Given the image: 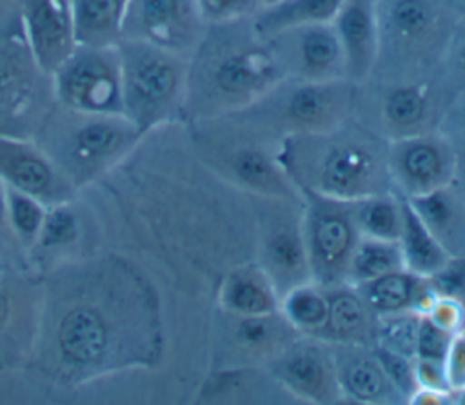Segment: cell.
Wrapping results in <instances>:
<instances>
[{"instance_id": "30", "label": "cell", "mask_w": 465, "mask_h": 405, "mask_svg": "<svg viewBox=\"0 0 465 405\" xmlns=\"http://www.w3.org/2000/svg\"><path fill=\"white\" fill-rule=\"evenodd\" d=\"M76 45L116 47L122 40L127 0H71Z\"/></svg>"}, {"instance_id": "49", "label": "cell", "mask_w": 465, "mask_h": 405, "mask_svg": "<svg viewBox=\"0 0 465 405\" xmlns=\"http://www.w3.org/2000/svg\"><path fill=\"white\" fill-rule=\"evenodd\" d=\"M409 403L414 405H443L452 403V392H441L432 389H416V392L411 396Z\"/></svg>"}, {"instance_id": "47", "label": "cell", "mask_w": 465, "mask_h": 405, "mask_svg": "<svg viewBox=\"0 0 465 405\" xmlns=\"http://www.w3.org/2000/svg\"><path fill=\"white\" fill-rule=\"evenodd\" d=\"M447 378L452 390L465 387V325L454 334L447 360Z\"/></svg>"}, {"instance_id": "50", "label": "cell", "mask_w": 465, "mask_h": 405, "mask_svg": "<svg viewBox=\"0 0 465 405\" xmlns=\"http://www.w3.org/2000/svg\"><path fill=\"white\" fill-rule=\"evenodd\" d=\"M456 147V178L454 183L465 193V142L454 143Z\"/></svg>"}, {"instance_id": "14", "label": "cell", "mask_w": 465, "mask_h": 405, "mask_svg": "<svg viewBox=\"0 0 465 405\" xmlns=\"http://www.w3.org/2000/svg\"><path fill=\"white\" fill-rule=\"evenodd\" d=\"M42 309V274L27 262H0V374L29 367Z\"/></svg>"}, {"instance_id": "43", "label": "cell", "mask_w": 465, "mask_h": 405, "mask_svg": "<svg viewBox=\"0 0 465 405\" xmlns=\"http://www.w3.org/2000/svg\"><path fill=\"white\" fill-rule=\"evenodd\" d=\"M430 321L443 327L445 331L458 332L465 325V305L445 296H436L429 309L423 312Z\"/></svg>"}, {"instance_id": "19", "label": "cell", "mask_w": 465, "mask_h": 405, "mask_svg": "<svg viewBox=\"0 0 465 405\" xmlns=\"http://www.w3.org/2000/svg\"><path fill=\"white\" fill-rule=\"evenodd\" d=\"M194 0H127L122 40H140L189 56L205 33Z\"/></svg>"}, {"instance_id": "21", "label": "cell", "mask_w": 465, "mask_h": 405, "mask_svg": "<svg viewBox=\"0 0 465 405\" xmlns=\"http://www.w3.org/2000/svg\"><path fill=\"white\" fill-rule=\"evenodd\" d=\"M0 182L42 202L45 207L69 202L80 191L29 138L0 136Z\"/></svg>"}, {"instance_id": "51", "label": "cell", "mask_w": 465, "mask_h": 405, "mask_svg": "<svg viewBox=\"0 0 465 405\" xmlns=\"http://www.w3.org/2000/svg\"><path fill=\"white\" fill-rule=\"evenodd\" d=\"M276 2H280V0H254V4H256L258 9L267 7V5H272V4H276ZM258 9H256V11H258Z\"/></svg>"}, {"instance_id": "38", "label": "cell", "mask_w": 465, "mask_h": 405, "mask_svg": "<svg viewBox=\"0 0 465 405\" xmlns=\"http://www.w3.org/2000/svg\"><path fill=\"white\" fill-rule=\"evenodd\" d=\"M374 347V352L387 374V378L391 380L392 387L398 390V394L401 396L403 403H409L411 396L416 392L418 389V380H416V369H414V358L411 356H403L381 347Z\"/></svg>"}, {"instance_id": "20", "label": "cell", "mask_w": 465, "mask_h": 405, "mask_svg": "<svg viewBox=\"0 0 465 405\" xmlns=\"http://www.w3.org/2000/svg\"><path fill=\"white\" fill-rule=\"evenodd\" d=\"M283 78L303 82L347 80L345 58L329 24H311L267 38Z\"/></svg>"}, {"instance_id": "25", "label": "cell", "mask_w": 465, "mask_h": 405, "mask_svg": "<svg viewBox=\"0 0 465 405\" xmlns=\"http://www.w3.org/2000/svg\"><path fill=\"white\" fill-rule=\"evenodd\" d=\"M222 320L225 321V349H229L234 358V361L227 367H263L287 343L300 336L280 314V311L258 316H232L222 312Z\"/></svg>"}, {"instance_id": "15", "label": "cell", "mask_w": 465, "mask_h": 405, "mask_svg": "<svg viewBox=\"0 0 465 405\" xmlns=\"http://www.w3.org/2000/svg\"><path fill=\"white\" fill-rule=\"evenodd\" d=\"M54 102L85 113H122V71L116 47L76 45L51 74Z\"/></svg>"}, {"instance_id": "7", "label": "cell", "mask_w": 465, "mask_h": 405, "mask_svg": "<svg viewBox=\"0 0 465 405\" xmlns=\"http://www.w3.org/2000/svg\"><path fill=\"white\" fill-rule=\"evenodd\" d=\"M376 9L380 38L372 78H421L443 71L460 15L454 0H376Z\"/></svg>"}, {"instance_id": "27", "label": "cell", "mask_w": 465, "mask_h": 405, "mask_svg": "<svg viewBox=\"0 0 465 405\" xmlns=\"http://www.w3.org/2000/svg\"><path fill=\"white\" fill-rule=\"evenodd\" d=\"M329 311L323 329L314 336L327 343L374 345L378 316L351 283L325 287Z\"/></svg>"}, {"instance_id": "37", "label": "cell", "mask_w": 465, "mask_h": 405, "mask_svg": "<svg viewBox=\"0 0 465 405\" xmlns=\"http://www.w3.org/2000/svg\"><path fill=\"white\" fill-rule=\"evenodd\" d=\"M420 316L421 314H418L414 311H403V312L378 316L374 345L414 358Z\"/></svg>"}, {"instance_id": "8", "label": "cell", "mask_w": 465, "mask_h": 405, "mask_svg": "<svg viewBox=\"0 0 465 405\" xmlns=\"http://www.w3.org/2000/svg\"><path fill=\"white\" fill-rule=\"evenodd\" d=\"M116 49L124 116L143 134L185 123L187 56L140 40H120Z\"/></svg>"}, {"instance_id": "46", "label": "cell", "mask_w": 465, "mask_h": 405, "mask_svg": "<svg viewBox=\"0 0 465 405\" xmlns=\"http://www.w3.org/2000/svg\"><path fill=\"white\" fill-rule=\"evenodd\" d=\"M0 262H27L25 251L13 236L7 222L5 209V187L0 182ZM29 263V262H27Z\"/></svg>"}, {"instance_id": "11", "label": "cell", "mask_w": 465, "mask_h": 405, "mask_svg": "<svg viewBox=\"0 0 465 405\" xmlns=\"http://www.w3.org/2000/svg\"><path fill=\"white\" fill-rule=\"evenodd\" d=\"M302 234L311 280L322 287L347 283V269L360 232L352 203L302 191Z\"/></svg>"}, {"instance_id": "12", "label": "cell", "mask_w": 465, "mask_h": 405, "mask_svg": "<svg viewBox=\"0 0 465 405\" xmlns=\"http://www.w3.org/2000/svg\"><path fill=\"white\" fill-rule=\"evenodd\" d=\"M53 104L51 74L35 62L24 36H0V136L33 140Z\"/></svg>"}, {"instance_id": "2", "label": "cell", "mask_w": 465, "mask_h": 405, "mask_svg": "<svg viewBox=\"0 0 465 405\" xmlns=\"http://www.w3.org/2000/svg\"><path fill=\"white\" fill-rule=\"evenodd\" d=\"M227 185L194 154L185 123L142 136L131 154L82 191L98 211L105 238L113 234L147 256L180 289L218 280L234 265L231 223L218 214Z\"/></svg>"}, {"instance_id": "9", "label": "cell", "mask_w": 465, "mask_h": 405, "mask_svg": "<svg viewBox=\"0 0 465 405\" xmlns=\"http://www.w3.org/2000/svg\"><path fill=\"white\" fill-rule=\"evenodd\" d=\"M456 91L443 71L421 78H367L356 84L352 118L383 138L436 131Z\"/></svg>"}, {"instance_id": "23", "label": "cell", "mask_w": 465, "mask_h": 405, "mask_svg": "<svg viewBox=\"0 0 465 405\" xmlns=\"http://www.w3.org/2000/svg\"><path fill=\"white\" fill-rule=\"evenodd\" d=\"M343 401L363 405L403 403L387 378L372 345L329 343Z\"/></svg>"}, {"instance_id": "17", "label": "cell", "mask_w": 465, "mask_h": 405, "mask_svg": "<svg viewBox=\"0 0 465 405\" xmlns=\"http://www.w3.org/2000/svg\"><path fill=\"white\" fill-rule=\"evenodd\" d=\"M391 187L403 200L454 183L456 147L440 131L387 142Z\"/></svg>"}, {"instance_id": "3", "label": "cell", "mask_w": 465, "mask_h": 405, "mask_svg": "<svg viewBox=\"0 0 465 405\" xmlns=\"http://www.w3.org/2000/svg\"><path fill=\"white\" fill-rule=\"evenodd\" d=\"M282 80L271 45L251 16L207 25L187 56L185 123L240 113Z\"/></svg>"}, {"instance_id": "13", "label": "cell", "mask_w": 465, "mask_h": 405, "mask_svg": "<svg viewBox=\"0 0 465 405\" xmlns=\"http://www.w3.org/2000/svg\"><path fill=\"white\" fill-rule=\"evenodd\" d=\"M252 202L256 203L252 260L282 296L311 282L302 234V202L276 198H252Z\"/></svg>"}, {"instance_id": "16", "label": "cell", "mask_w": 465, "mask_h": 405, "mask_svg": "<svg viewBox=\"0 0 465 405\" xmlns=\"http://www.w3.org/2000/svg\"><path fill=\"white\" fill-rule=\"evenodd\" d=\"M105 242V229L94 205L85 194L51 205L45 211L42 229L27 251L29 265L40 274L93 252Z\"/></svg>"}, {"instance_id": "28", "label": "cell", "mask_w": 465, "mask_h": 405, "mask_svg": "<svg viewBox=\"0 0 465 405\" xmlns=\"http://www.w3.org/2000/svg\"><path fill=\"white\" fill-rule=\"evenodd\" d=\"M407 202L449 256L465 254V193L456 183Z\"/></svg>"}, {"instance_id": "52", "label": "cell", "mask_w": 465, "mask_h": 405, "mask_svg": "<svg viewBox=\"0 0 465 405\" xmlns=\"http://www.w3.org/2000/svg\"><path fill=\"white\" fill-rule=\"evenodd\" d=\"M458 5H461V7H465V0H454Z\"/></svg>"}, {"instance_id": "41", "label": "cell", "mask_w": 465, "mask_h": 405, "mask_svg": "<svg viewBox=\"0 0 465 405\" xmlns=\"http://www.w3.org/2000/svg\"><path fill=\"white\" fill-rule=\"evenodd\" d=\"M456 332L445 331L443 327L436 325L430 321L427 316H420V325H418V336H416V354L414 358H423V360H436V361H445L450 343L454 340Z\"/></svg>"}, {"instance_id": "31", "label": "cell", "mask_w": 465, "mask_h": 405, "mask_svg": "<svg viewBox=\"0 0 465 405\" xmlns=\"http://www.w3.org/2000/svg\"><path fill=\"white\" fill-rule=\"evenodd\" d=\"M341 0H280L272 5L258 9L251 18L263 38H271L282 31L332 22Z\"/></svg>"}, {"instance_id": "40", "label": "cell", "mask_w": 465, "mask_h": 405, "mask_svg": "<svg viewBox=\"0 0 465 405\" xmlns=\"http://www.w3.org/2000/svg\"><path fill=\"white\" fill-rule=\"evenodd\" d=\"M441 69L456 93L465 91V7L461 5Z\"/></svg>"}, {"instance_id": "6", "label": "cell", "mask_w": 465, "mask_h": 405, "mask_svg": "<svg viewBox=\"0 0 465 405\" xmlns=\"http://www.w3.org/2000/svg\"><path fill=\"white\" fill-rule=\"evenodd\" d=\"M142 136L124 114L85 113L54 102L33 142L82 193L122 163Z\"/></svg>"}, {"instance_id": "44", "label": "cell", "mask_w": 465, "mask_h": 405, "mask_svg": "<svg viewBox=\"0 0 465 405\" xmlns=\"http://www.w3.org/2000/svg\"><path fill=\"white\" fill-rule=\"evenodd\" d=\"M414 369H416L418 389L421 387V389H432V390H441V392H452L449 378H447L445 361L414 358Z\"/></svg>"}, {"instance_id": "22", "label": "cell", "mask_w": 465, "mask_h": 405, "mask_svg": "<svg viewBox=\"0 0 465 405\" xmlns=\"http://www.w3.org/2000/svg\"><path fill=\"white\" fill-rule=\"evenodd\" d=\"M22 33L35 62L53 74L76 47L71 0H22Z\"/></svg>"}, {"instance_id": "33", "label": "cell", "mask_w": 465, "mask_h": 405, "mask_svg": "<svg viewBox=\"0 0 465 405\" xmlns=\"http://www.w3.org/2000/svg\"><path fill=\"white\" fill-rule=\"evenodd\" d=\"M398 245L403 267L425 278L440 269L449 258V254L427 231V227L421 223L407 200L403 207V225L398 236Z\"/></svg>"}, {"instance_id": "39", "label": "cell", "mask_w": 465, "mask_h": 405, "mask_svg": "<svg viewBox=\"0 0 465 405\" xmlns=\"http://www.w3.org/2000/svg\"><path fill=\"white\" fill-rule=\"evenodd\" d=\"M427 282L436 296L452 298L465 305V254L449 256L440 269L427 276Z\"/></svg>"}, {"instance_id": "36", "label": "cell", "mask_w": 465, "mask_h": 405, "mask_svg": "<svg viewBox=\"0 0 465 405\" xmlns=\"http://www.w3.org/2000/svg\"><path fill=\"white\" fill-rule=\"evenodd\" d=\"M5 209L9 229L27 256L42 229L47 207L29 194L5 187Z\"/></svg>"}, {"instance_id": "48", "label": "cell", "mask_w": 465, "mask_h": 405, "mask_svg": "<svg viewBox=\"0 0 465 405\" xmlns=\"http://www.w3.org/2000/svg\"><path fill=\"white\" fill-rule=\"evenodd\" d=\"M0 36H24L22 0H0Z\"/></svg>"}, {"instance_id": "34", "label": "cell", "mask_w": 465, "mask_h": 405, "mask_svg": "<svg viewBox=\"0 0 465 405\" xmlns=\"http://www.w3.org/2000/svg\"><path fill=\"white\" fill-rule=\"evenodd\" d=\"M278 311L298 334L316 336L327 320V289L312 280L300 283L280 296Z\"/></svg>"}, {"instance_id": "42", "label": "cell", "mask_w": 465, "mask_h": 405, "mask_svg": "<svg viewBox=\"0 0 465 405\" xmlns=\"http://www.w3.org/2000/svg\"><path fill=\"white\" fill-rule=\"evenodd\" d=\"M205 25L234 22L256 13L254 0H194Z\"/></svg>"}, {"instance_id": "1", "label": "cell", "mask_w": 465, "mask_h": 405, "mask_svg": "<svg viewBox=\"0 0 465 405\" xmlns=\"http://www.w3.org/2000/svg\"><path fill=\"white\" fill-rule=\"evenodd\" d=\"M165 352L162 298L147 269L118 249L42 272V309L27 370L54 389H80L156 369Z\"/></svg>"}, {"instance_id": "10", "label": "cell", "mask_w": 465, "mask_h": 405, "mask_svg": "<svg viewBox=\"0 0 465 405\" xmlns=\"http://www.w3.org/2000/svg\"><path fill=\"white\" fill-rule=\"evenodd\" d=\"M354 93L356 84L345 78L331 82L283 78L234 116L278 140L327 133L352 118Z\"/></svg>"}, {"instance_id": "5", "label": "cell", "mask_w": 465, "mask_h": 405, "mask_svg": "<svg viewBox=\"0 0 465 405\" xmlns=\"http://www.w3.org/2000/svg\"><path fill=\"white\" fill-rule=\"evenodd\" d=\"M198 160L222 182L251 198L302 202V193L278 158V138L234 114L185 123Z\"/></svg>"}, {"instance_id": "24", "label": "cell", "mask_w": 465, "mask_h": 405, "mask_svg": "<svg viewBox=\"0 0 465 405\" xmlns=\"http://www.w3.org/2000/svg\"><path fill=\"white\" fill-rule=\"evenodd\" d=\"M345 58V74L352 84L365 82L378 60L376 0H341L331 22Z\"/></svg>"}, {"instance_id": "45", "label": "cell", "mask_w": 465, "mask_h": 405, "mask_svg": "<svg viewBox=\"0 0 465 405\" xmlns=\"http://www.w3.org/2000/svg\"><path fill=\"white\" fill-rule=\"evenodd\" d=\"M438 129L452 143L465 142V91H458L454 94Z\"/></svg>"}, {"instance_id": "35", "label": "cell", "mask_w": 465, "mask_h": 405, "mask_svg": "<svg viewBox=\"0 0 465 405\" xmlns=\"http://www.w3.org/2000/svg\"><path fill=\"white\" fill-rule=\"evenodd\" d=\"M403 267L398 242L360 236L347 269V283L361 285Z\"/></svg>"}, {"instance_id": "4", "label": "cell", "mask_w": 465, "mask_h": 405, "mask_svg": "<svg viewBox=\"0 0 465 405\" xmlns=\"http://www.w3.org/2000/svg\"><path fill=\"white\" fill-rule=\"evenodd\" d=\"M278 158L300 193L354 202L392 191L387 142L354 118L327 133L283 138Z\"/></svg>"}, {"instance_id": "29", "label": "cell", "mask_w": 465, "mask_h": 405, "mask_svg": "<svg viewBox=\"0 0 465 405\" xmlns=\"http://www.w3.org/2000/svg\"><path fill=\"white\" fill-rule=\"evenodd\" d=\"M354 287L376 316L403 311L423 314L434 300V292L427 278L414 274L405 267Z\"/></svg>"}, {"instance_id": "32", "label": "cell", "mask_w": 465, "mask_h": 405, "mask_svg": "<svg viewBox=\"0 0 465 405\" xmlns=\"http://www.w3.org/2000/svg\"><path fill=\"white\" fill-rule=\"evenodd\" d=\"M351 203L360 236L398 242L405 207V200L400 194L385 191L358 198Z\"/></svg>"}, {"instance_id": "26", "label": "cell", "mask_w": 465, "mask_h": 405, "mask_svg": "<svg viewBox=\"0 0 465 405\" xmlns=\"http://www.w3.org/2000/svg\"><path fill=\"white\" fill-rule=\"evenodd\" d=\"M216 307L232 316H258L276 312L280 294L269 276L252 260L231 265L216 283Z\"/></svg>"}, {"instance_id": "18", "label": "cell", "mask_w": 465, "mask_h": 405, "mask_svg": "<svg viewBox=\"0 0 465 405\" xmlns=\"http://www.w3.org/2000/svg\"><path fill=\"white\" fill-rule=\"evenodd\" d=\"M263 369L294 400L318 405L343 401L331 345L320 338L296 336Z\"/></svg>"}]
</instances>
